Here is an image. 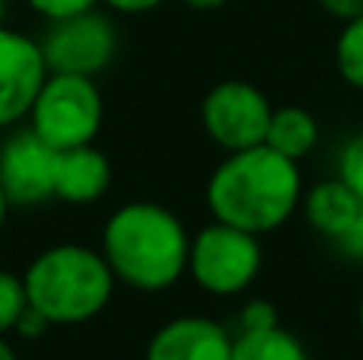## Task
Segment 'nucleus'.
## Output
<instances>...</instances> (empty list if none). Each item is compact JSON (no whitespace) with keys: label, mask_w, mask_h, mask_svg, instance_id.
Returning <instances> with one entry per match:
<instances>
[{"label":"nucleus","mask_w":363,"mask_h":360,"mask_svg":"<svg viewBox=\"0 0 363 360\" xmlns=\"http://www.w3.org/2000/svg\"><path fill=\"white\" fill-rule=\"evenodd\" d=\"M322 10L335 16L338 23H351V19L363 16V0H319Z\"/></svg>","instance_id":"4be33fe9"},{"label":"nucleus","mask_w":363,"mask_h":360,"mask_svg":"<svg viewBox=\"0 0 363 360\" xmlns=\"http://www.w3.org/2000/svg\"><path fill=\"white\" fill-rule=\"evenodd\" d=\"M357 322H360V332H363V297H360V310H357Z\"/></svg>","instance_id":"cd10ccee"},{"label":"nucleus","mask_w":363,"mask_h":360,"mask_svg":"<svg viewBox=\"0 0 363 360\" xmlns=\"http://www.w3.org/2000/svg\"><path fill=\"white\" fill-rule=\"evenodd\" d=\"M106 118V102L96 77L48 74L29 108V128L55 150L93 144Z\"/></svg>","instance_id":"20e7f679"},{"label":"nucleus","mask_w":363,"mask_h":360,"mask_svg":"<svg viewBox=\"0 0 363 360\" xmlns=\"http://www.w3.org/2000/svg\"><path fill=\"white\" fill-rule=\"evenodd\" d=\"M185 6H191V10H201V13H211V10H220V6H226L230 0H182Z\"/></svg>","instance_id":"b1692460"},{"label":"nucleus","mask_w":363,"mask_h":360,"mask_svg":"<svg viewBox=\"0 0 363 360\" xmlns=\"http://www.w3.org/2000/svg\"><path fill=\"white\" fill-rule=\"evenodd\" d=\"M230 360H309V351L284 325L262 332H236Z\"/></svg>","instance_id":"4468645a"},{"label":"nucleus","mask_w":363,"mask_h":360,"mask_svg":"<svg viewBox=\"0 0 363 360\" xmlns=\"http://www.w3.org/2000/svg\"><path fill=\"white\" fill-rule=\"evenodd\" d=\"M262 261L264 252L255 233L223 220H211L198 233H191L185 274L198 284V291L211 297H239L255 284Z\"/></svg>","instance_id":"39448f33"},{"label":"nucleus","mask_w":363,"mask_h":360,"mask_svg":"<svg viewBox=\"0 0 363 360\" xmlns=\"http://www.w3.org/2000/svg\"><path fill=\"white\" fill-rule=\"evenodd\" d=\"M360 204H363L360 198L335 176V179H322V182H315L309 191H303L300 210L315 233L325 236L328 242H335L345 233L347 223L354 220Z\"/></svg>","instance_id":"f8f14e48"},{"label":"nucleus","mask_w":363,"mask_h":360,"mask_svg":"<svg viewBox=\"0 0 363 360\" xmlns=\"http://www.w3.org/2000/svg\"><path fill=\"white\" fill-rule=\"evenodd\" d=\"M29 306L23 287V274H13L0 268V335L16 329V319L23 316V310Z\"/></svg>","instance_id":"dca6fc26"},{"label":"nucleus","mask_w":363,"mask_h":360,"mask_svg":"<svg viewBox=\"0 0 363 360\" xmlns=\"http://www.w3.org/2000/svg\"><path fill=\"white\" fill-rule=\"evenodd\" d=\"M274 106L249 80H220L201 99V128L226 153L264 144Z\"/></svg>","instance_id":"423d86ee"},{"label":"nucleus","mask_w":363,"mask_h":360,"mask_svg":"<svg viewBox=\"0 0 363 360\" xmlns=\"http://www.w3.org/2000/svg\"><path fill=\"white\" fill-rule=\"evenodd\" d=\"M233 332L207 316H176L150 335L144 360H230Z\"/></svg>","instance_id":"9d476101"},{"label":"nucleus","mask_w":363,"mask_h":360,"mask_svg":"<svg viewBox=\"0 0 363 360\" xmlns=\"http://www.w3.org/2000/svg\"><path fill=\"white\" fill-rule=\"evenodd\" d=\"M332 246L338 249L347 261H357V265H363V204H360L357 214H354V220L345 227V233H341Z\"/></svg>","instance_id":"aec40b11"},{"label":"nucleus","mask_w":363,"mask_h":360,"mask_svg":"<svg viewBox=\"0 0 363 360\" xmlns=\"http://www.w3.org/2000/svg\"><path fill=\"white\" fill-rule=\"evenodd\" d=\"M191 233L182 217L157 201H128L102 223L99 252L115 281L138 293H163L188 271Z\"/></svg>","instance_id":"f03ea898"},{"label":"nucleus","mask_w":363,"mask_h":360,"mask_svg":"<svg viewBox=\"0 0 363 360\" xmlns=\"http://www.w3.org/2000/svg\"><path fill=\"white\" fill-rule=\"evenodd\" d=\"M319 134H322L319 121H315L313 112H306L303 106H281L271 112L264 144L300 163V159H306L319 147Z\"/></svg>","instance_id":"ddd939ff"},{"label":"nucleus","mask_w":363,"mask_h":360,"mask_svg":"<svg viewBox=\"0 0 363 360\" xmlns=\"http://www.w3.org/2000/svg\"><path fill=\"white\" fill-rule=\"evenodd\" d=\"M335 67L347 86L363 93V16L341 23V32L335 38Z\"/></svg>","instance_id":"2eb2a0df"},{"label":"nucleus","mask_w":363,"mask_h":360,"mask_svg":"<svg viewBox=\"0 0 363 360\" xmlns=\"http://www.w3.org/2000/svg\"><path fill=\"white\" fill-rule=\"evenodd\" d=\"M274 325H281V316H277V306L264 297L242 303V310L236 316V332H262V329H274Z\"/></svg>","instance_id":"a211bd4d"},{"label":"nucleus","mask_w":363,"mask_h":360,"mask_svg":"<svg viewBox=\"0 0 363 360\" xmlns=\"http://www.w3.org/2000/svg\"><path fill=\"white\" fill-rule=\"evenodd\" d=\"M0 360H19L16 351H13V344L6 342V335H0Z\"/></svg>","instance_id":"393cba45"},{"label":"nucleus","mask_w":363,"mask_h":360,"mask_svg":"<svg viewBox=\"0 0 363 360\" xmlns=\"http://www.w3.org/2000/svg\"><path fill=\"white\" fill-rule=\"evenodd\" d=\"M48 74L99 77L118 51L115 23L99 10L48 23V32L38 38Z\"/></svg>","instance_id":"0eeeda50"},{"label":"nucleus","mask_w":363,"mask_h":360,"mask_svg":"<svg viewBox=\"0 0 363 360\" xmlns=\"http://www.w3.org/2000/svg\"><path fill=\"white\" fill-rule=\"evenodd\" d=\"M112 13H121V16H140V13H150L157 6H163L166 0H102Z\"/></svg>","instance_id":"5701e85b"},{"label":"nucleus","mask_w":363,"mask_h":360,"mask_svg":"<svg viewBox=\"0 0 363 360\" xmlns=\"http://www.w3.org/2000/svg\"><path fill=\"white\" fill-rule=\"evenodd\" d=\"M45 77L48 64L38 38L0 26V131L19 128V121L29 118Z\"/></svg>","instance_id":"1a4fd4ad"},{"label":"nucleus","mask_w":363,"mask_h":360,"mask_svg":"<svg viewBox=\"0 0 363 360\" xmlns=\"http://www.w3.org/2000/svg\"><path fill=\"white\" fill-rule=\"evenodd\" d=\"M335 172H338L341 182L363 201V131L351 134V137L341 144L338 159H335Z\"/></svg>","instance_id":"f3484780"},{"label":"nucleus","mask_w":363,"mask_h":360,"mask_svg":"<svg viewBox=\"0 0 363 360\" xmlns=\"http://www.w3.org/2000/svg\"><path fill=\"white\" fill-rule=\"evenodd\" d=\"M112 185V163L96 144L57 150L55 198L67 204H93Z\"/></svg>","instance_id":"9b49d317"},{"label":"nucleus","mask_w":363,"mask_h":360,"mask_svg":"<svg viewBox=\"0 0 363 360\" xmlns=\"http://www.w3.org/2000/svg\"><path fill=\"white\" fill-rule=\"evenodd\" d=\"M6 10H10V0H0V26H4V19H6Z\"/></svg>","instance_id":"bb28decb"},{"label":"nucleus","mask_w":363,"mask_h":360,"mask_svg":"<svg viewBox=\"0 0 363 360\" xmlns=\"http://www.w3.org/2000/svg\"><path fill=\"white\" fill-rule=\"evenodd\" d=\"M48 329H51V322H48V319H45L38 310H32V306H26V310H23V316L16 319V329H13V332H16L19 338H42Z\"/></svg>","instance_id":"412c9836"},{"label":"nucleus","mask_w":363,"mask_h":360,"mask_svg":"<svg viewBox=\"0 0 363 360\" xmlns=\"http://www.w3.org/2000/svg\"><path fill=\"white\" fill-rule=\"evenodd\" d=\"M300 163L268 144L226 153V159L207 179V208L213 220L262 236L274 233L300 210L303 201Z\"/></svg>","instance_id":"f257e3e1"},{"label":"nucleus","mask_w":363,"mask_h":360,"mask_svg":"<svg viewBox=\"0 0 363 360\" xmlns=\"http://www.w3.org/2000/svg\"><path fill=\"white\" fill-rule=\"evenodd\" d=\"M23 287L29 306L51 325H83L112 303L118 281L99 249L57 242L26 265Z\"/></svg>","instance_id":"7ed1b4c3"},{"label":"nucleus","mask_w":363,"mask_h":360,"mask_svg":"<svg viewBox=\"0 0 363 360\" xmlns=\"http://www.w3.org/2000/svg\"><path fill=\"white\" fill-rule=\"evenodd\" d=\"M26 4H29L42 19L57 23V19L80 16V13H86V10H96L102 0H26Z\"/></svg>","instance_id":"6ab92c4d"},{"label":"nucleus","mask_w":363,"mask_h":360,"mask_svg":"<svg viewBox=\"0 0 363 360\" xmlns=\"http://www.w3.org/2000/svg\"><path fill=\"white\" fill-rule=\"evenodd\" d=\"M6 217H10V201H6L4 189H0V233H4V227H6Z\"/></svg>","instance_id":"a878e982"},{"label":"nucleus","mask_w":363,"mask_h":360,"mask_svg":"<svg viewBox=\"0 0 363 360\" xmlns=\"http://www.w3.org/2000/svg\"><path fill=\"white\" fill-rule=\"evenodd\" d=\"M57 150L29 125L16 128L0 144V189L10 208H38L55 198Z\"/></svg>","instance_id":"6e6552de"}]
</instances>
